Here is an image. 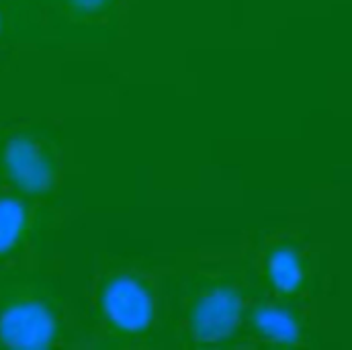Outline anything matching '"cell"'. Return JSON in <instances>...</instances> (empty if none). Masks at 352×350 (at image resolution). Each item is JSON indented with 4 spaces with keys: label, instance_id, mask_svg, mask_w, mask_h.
<instances>
[{
    "label": "cell",
    "instance_id": "1",
    "mask_svg": "<svg viewBox=\"0 0 352 350\" xmlns=\"http://www.w3.org/2000/svg\"><path fill=\"white\" fill-rule=\"evenodd\" d=\"M252 289L238 270L190 272L178 289L175 338L188 349H223L242 336Z\"/></svg>",
    "mask_w": 352,
    "mask_h": 350
},
{
    "label": "cell",
    "instance_id": "2",
    "mask_svg": "<svg viewBox=\"0 0 352 350\" xmlns=\"http://www.w3.org/2000/svg\"><path fill=\"white\" fill-rule=\"evenodd\" d=\"M158 316V289L146 270L117 266L94 283L90 318L102 347H142L154 336Z\"/></svg>",
    "mask_w": 352,
    "mask_h": 350
},
{
    "label": "cell",
    "instance_id": "3",
    "mask_svg": "<svg viewBox=\"0 0 352 350\" xmlns=\"http://www.w3.org/2000/svg\"><path fill=\"white\" fill-rule=\"evenodd\" d=\"M66 336L64 305L37 274H0V349H54Z\"/></svg>",
    "mask_w": 352,
    "mask_h": 350
},
{
    "label": "cell",
    "instance_id": "4",
    "mask_svg": "<svg viewBox=\"0 0 352 350\" xmlns=\"http://www.w3.org/2000/svg\"><path fill=\"white\" fill-rule=\"evenodd\" d=\"M58 140L39 127H19L0 135V186L33 199H47L60 186Z\"/></svg>",
    "mask_w": 352,
    "mask_h": 350
},
{
    "label": "cell",
    "instance_id": "5",
    "mask_svg": "<svg viewBox=\"0 0 352 350\" xmlns=\"http://www.w3.org/2000/svg\"><path fill=\"white\" fill-rule=\"evenodd\" d=\"M242 336L266 349H301L311 342V326L295 299L274 297L270 293H252Z\"/></svg>",
    "mask_w": 352,
    "mask_h": 350
},
{
    "label": "cell",
    "instance_id": "6",
    "mask_svg": "<svg viewBox=\"0 0 352 350\" xmlns=\"http://www.w3.org/2000/svg\"><path fill=\"white\" fill-rule=\"evenodd\" d=\"M254 272L264 293L299 301L311 291L314 263L309 250L295 238H268L256 250Z\"/></svg>",
    "mask_w": 352,
    "mask_h": 350
},
{
    "label": "cell",
    "instance_id": "7",
    "mask_svg": "<svg viewBox=\"0 0 352 350\" xmlns=\"http://www.w3.org/2000/svg\"><path fill=\"white\" fill-rule=\"evenodd\" d=\"M54 29L68 39H100L117 29L121 0H37Z\"/></svg>",
    "mask_w": 352,
    "mask_h": 350
},
{
    "label": "cell",
    "instance_id": "8",
    "mask_svg": "<svg viewBox=\"0 0 352 350\" xmlns=\"http://www.w3.org/2000/svg\"><path fill=\"white\" fill-rule=\"evenodd\" d=\"M50 221L41 199L0 186V264L19 259Z\"/></svg>",
    "mask_w": 352,
    "mask_h": 350
},
{
    "label": "cell",
    "instance_id": "9",
    "mask_svg": "<svg viewBox=\"0 0 352 350\" xmlns=\"http://www.w3.org/2000/svg\"><path fill=\"white\" fill-rule=\"evenodd\" d=\"M35 12H39L35 4L0 0V47L16 35L19 25H33Z\"/></svg>",
    "mask_w": 352,
    "mask_h": 350
},
{
    "label": "cell",
    "instance_id": "10",
    "mask_svg": "<svg viewBox=\"0 0 352 350\" xmlns=\"http://www.w3.org/2000/svg\"><path fill=\"white\" fill-rule=\"evenodd\" d=\"M16 2H27V4H35L37 6V0H16ZM39 8V6H37Z\"/></svg>",
    "mask_w": 352,
    "mask_h": 350
}]
</instances>
